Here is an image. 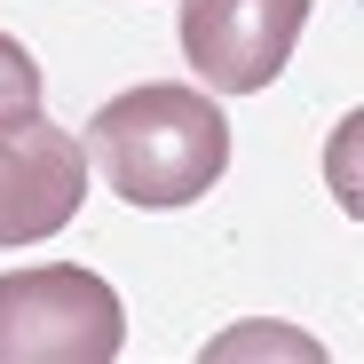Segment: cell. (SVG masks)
I'll use <instances>...</instances> for the list:
<instances>
[{
  "instance_id": "obj_1",
  "label": "cell",
  "mask_w": 364,
  "mask_h": 364,
  "mask_svg": "<svg viewBox=\"0 0 364 364\" xmlns=\"http://www.w3.org/2000/svg\"><path fill=\"white\" fill-rule=\"evenodd\" d=\"M80 151L95 159V174L127 206H191V198L214 191L222 166H230V119L214 111L206 87L159 80V87L111 95L87 119Z\"/></svg>"
},
{
  "instance_id": "obj_2",
  "label": "cell",
  "mask_w": 364,
  "mask_h": 364,
  "mask_svg": "<svg viewBox=\"0 0 364 364\" xmlns=\"http://www.w3.org/2000/svg\"><path fill=\"white\" fill-rule=\"evenodd\" d=\"M127 348V309L95 269L40 262L0 277V364H111Z\"/></svg>"
},
{
  "instance_id": "obj_3",
  "label": "cell",
  "mask_w": 364,
  "mask_h": 364,
  "mask_svg": "<svg viewBox=\"0 0 364 364\" xmlns=\"http://www.w3.org/2000/svg\"><path fill=\"white\" fill-rule=\"evenodd\" d=\"M309 24V0H182V55L206 95H262Z\"/></svg>"
},
{
  "instance_id": "obj_4",
  "label": "cell",
  "mask_w": 364,
  "mask_h": 364,
  "mask_svg": "<svg viewBox=\"0 0 364 364\" xmlns=\"http://www.w3.org/2000/svg\"><path fill=\"white\" fill-rule=\"evenodd\" d=\"M87 198V151L80 135L48 127L40 111L0 119V246H40Z\"/></svg>"
},
{
  "instance_id": "obj_5",
  "label": "cell",
  "mask_w": 364,
  "mask_h": 364,
  "mask_svg": "<svg viewBox=\"0 0 364 364\" xmlns=\"http://www.w3.org/2000/svg\"><path fill=\"white\" fill-rule=\"evenodd\" d=\"M16 111H40V64H32V48L0 32V119H16Z\"/></svg>"
}]
</instances>
